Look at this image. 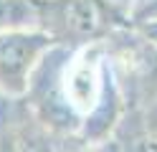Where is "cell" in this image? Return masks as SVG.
Returning <instances> with one entry per match:
<instances>
[{"mask_svg":"<svg viewBox=\"0 0 157 152\" xmlns=\"http://www.w3.org/2000/svg\"><path fill=\"white\" fill-rule=\"evenodd\" d=\"M56 43L41 30L0 33V96L23 99L38 64Z\"/></svg>","mask_w":157,"mask_h":152,"instance_id":"7a4b0ae2","label":"cell"},{"mask_svg":"<svg viewBox=\"0 0 157 152\" xmlns=\"http://www.w3.org/2000/svg\"><path fill=\"white\" fill-rule=\"evenodd\" d=\"M0 152H56L51 132L25 99H0Z\"/></svg>","mask_w":157,"mask_h":152,"instance_id":"3957f363","label":"cell"},{"mask_svg":"<svg viewBox=\"0 0 157 152\" xmlns=\"http://www.w3.org/2000/svg\"><path fill=\"white\" fill-rule=\"evenodd\" d=\"M41 30V0H0V33Z\"/></svg>","mask_w":157,"mask_h":152,"instance_id":"277c9868","label":"cell"},{"mask_svg":"<svg viewBox=\"0 0 157 152\" xmlns=\"http://www.w3.org/2000/svg\"><path fill=\"white\" fill-rule=\"evenodd\" d=\"M140 18H142V20H152V23H157V0H150V3H147V8L140 13Z\"/></svg>","mask_w":157,"mask_h":152,"instance_id":"5b68a950","label":"cell"},{"mask_svg":"<svg viewBox=\"0 0 157 152\" xmlns=\"http://www.w3.org/2000/svg\"><path fill=\"white\" fill-rule=\"evenodd\" d=\"M122 23L112 0H41V33L56 46H89Z\"/></svg>","mask_w":157,"mask_h":152,"instance_id":"6da1fadb","label":"cell"}]
</instances>
